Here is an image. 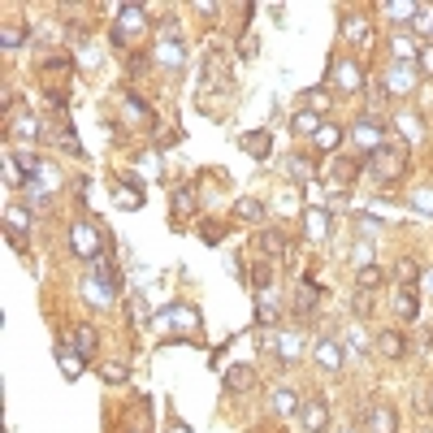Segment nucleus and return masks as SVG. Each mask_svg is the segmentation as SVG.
Here are the masks:
<instances>
[{
  "instance_id": "obj_9",
  "label": "nucleus",
  "mask_w": 433,
  "mask_h": 433,
  "mask_svg": "<svg viewBox=\"0 0 433 433\" xmlns=\"http://www.w3.org/2000/svg\"><path fill=\"white\" fill-rule=\"evenodd\" d=\"M364 429H368V433H399V416H395V407H386V403L368 407V412H364Z\"/></svg>"
},
{
  "instance_id": "obj_38",
  "label": "nucleus",
  "mask_w": 433,
  "mask_h": 433,
  "mask_svg": "<svg viewBox=\"0 0 433 433\" xmlns=\"http://www.w3.org/2000/svg\"><path fill=\"white\" fill-rule=\"evenodd\" d=\"M278 312H282V308H273V299H260V320H264V325H273Z\"/></svg>"
},
{
  "instance_id": "obj_24",
  "label": "nucleus",
  "mask_w": 433,
  "mask_h": 433,
  "mask_svg": "<svg viewBox=\"0 0 433 433\" xmlns=\"http://www.w3.org/2000/svg\"><path fill=\"white\" fill-rule=\"evenodd\" d=\"M0 43H5L9 52H14V48H22V43H26V26H22V22H9V26H0Z\"/></svg>"
},
{
  "instance_id": "obj_33",
  "label": "nucleus",
  "mask_w": 433,
  "mask_h": 433,
  "mask_svg": "<svg viewBox=\"0 0 433 433\" xmlns=\"http://www.w3.org/2000/svg\"><path fill=\"white\" fill-rule=\"evenodd\" d=\"M395 126L403 130V139H416V135H420V118H407V113H399V118H395Z\"/></svg>"
},
{
  "instance_id": "obj_16",
  "label": "nucleus",
  "mask_w": 433,
  "mask_h": 433,
  "mask_svg": "<svg viewBox=\"0 0 433 433\" xmlns=\"http://www.w3.org/2000/svg\"><path fill=\"white\" fill-rule=\"evenodd\" d=\"M338 143H343V130H338L334 122H325V126L316 130V139H312L316 152H338Z\"/></svg>"
},
{
  "instance_id": "obj_27",
  "label": "nucleus",
  "mask_w": 433,
  "mask_h": 433,
  "mask_svg": "<svg viewBox=\"0 0 433 433\" xmlns=\"http://www.w3.org/2000/svg\"><path fill=\"white\" fill-rule=\"evenodd\" d=\"M268 403H273V412H278V416H291V412H299V399H295L291 390H273V399H268Z\"/></svg>"
},
{
  "instance_id": "obj_31",
  "label": "nucleus",
  "mask_w": 433,
  "mask_h": 433,
  "mask_svg": "<svg viewBox=\"0 0 433 433\" xmlns=\"http://www.w3.org/2000/svg\"><path fill=\"white\" fill-rule=\"evenodd\" d=\"M5 178H9V187H22L31 174L22 169V160H18V156H9V160H5Z\"/></svg>"
},
{
  "instance_id": "obj_36",
  "label": "nucleus",
  "mask_w": 433,
  "mask_h": 433,
  "mask_svg": "<svg viewBox=\"0 0 433 433\" xmlns=\"http://www.w3.org/2000/svg\"><path fill=\"white\" fill-rule=\"evenodd\" d=\"M278 347H282V360H295V355H299V334H282Z\"/></svg>"
},
{
  "instance_id": "obj_15",
  "label": "nucleus",
  "mask_w": 433,
  "mask_h": 433,
  "mask_svg": "<svg viewBox=\"0 0 433 433\" xmlns=\"http://www.w3.org/2000/svg\"><path fill=\"white\" fill-rule=\"evenodd\" d=\"M320 126H325V122L312 113V108H303V113H295V118H291V130H295L299 139H316V130H320Z\"/></svg>"
},
{
  "instance_id": "obj_37",
  "label": "nucleus",
  "mask_w": 433,
  "mask_h": 433,
  "mask_svg": "<svg viewBox=\"0 0 433 433\" xmlns=\"http://www.w3.org/2000/svg\"><path fill=\"white\" fill-rule=\"evenodd\" d=\"M251 282H256V286L264 291L268 282H273V264H256V273H251Z\"/></svg>"
},
{
  "instance_id": "obj_34",
  "label": "nucleus",
  "mask_w": 433,
  "mask_h": 433,
  "mask_svg": "<svg viewBox=\"0 0 433 433\" xmlns=\"http://www.w3.org/2000/svg\"><path fill=\"white\" fill-rule=\"evenodd\" d=\"M118 204H122V208H139V204H143V191H135V187H122V191H118Z\"/></svg>"
},
{
  "instance_id": "obj_18",
  "label": "nucleus",
  "mask_w": 433,
  "mask_h": 433,
  "mask_svg": "<svg viewBox=\"0 0 433 433\" xmlns=\"http://www.w3.org/2000/svg\"><path fill=\"white\" fill-rule=\"evenodd\" d=\"M312 312H316V291H312L308 282H299V291H295V316L308 320Z\"/></svg>"
},
{
  "instance_id": "obj_1",
  "label": "nucleus",
  "mask_w": 433,
  "mask_h": 433,
  "mask_svg": "<svg viewBox=\"0 0 433 433\" xmlns=\"http://www.w3.org/2000/svg\"><path fill=\"white\" fill-rule=\"evenodd\" d=\"M416 83H420V66H412V61H390L382 70V91L390 100H407L416 91Z\"/></svg>"
},
{
  "instance_id": "obj_11",
  "label": "nucleus",
  "mask_w": 433,
  "mask_h": 433,
  "mask_svg": "<svg viewBox=\"0 0 433 433\" xmlns=\"http://www.w3.org/2000/svg\"><path fill=\"white\" fill-rule=\"evenodd\" d=\"M377 351H382L386 360H403L407 355V338L399 334V330H382V334H377V343H372Z\"/></svg>"
},
{
  "instance_id": "obj_23",
  "label": "nucleus",
  "mask_w": 433,
  "mask_h": 433,
  "mask_svg": "<svg viewBox=\"0 0 433 433\" xmlns=\"http://www.w3.org/2000/svg\"><path fill=\"white\" fill-rule=\"evenodd\" d=\"M395 268H399V273H395V278H399V286H403V291H416V282H420V264H412V260H399Z\"/></svg>"
},
{
  "instance_id": "obj_42",
  "label": "nucleus",
  "mask_w": 433,
  "mask_h": 433,
  "mask_svg": "<svg viewBox=\"0 0 433 433\" xmlns=\"http://www.w3.org/2000/svg\"><path fill=\"white\" fill-rule=\"evenodd\" d=\"M169 433H191V429H187V424H178V420H174V424H169Z\"/></svg>"
},
{
  "instance_id": "obj_28",
  "label": "nucleus",
  "mask_w": 433,
  "mask_h": 433,
  "mask_svg": "<svg viewBox=\"0 0 433 433\" xmlns=\"http://www.w3.org/2000/svg\"><path fill=\"white\" fill-rule=\"evenodd\" d=\"M251 382H256V372H251V368H243V364H239V368H230V377H226V386H230V390H247Z\"/></svg>"
},
{
  "instance_id": "obj_8",
  "label": "nucleus",
  "mask_w": 433,
  "mask_h": 433,
  "mask_svg": "<svg viewBox=\"0 0 433 433\" xmlns=\"http://www.w3.org/2000/svg\"><path fill=\"white\" fill-rule=\"evenodd\" d=\"M299 424H303L308 433H325V424H330V407H325V399L299 403Z\"/></svg>"
},
{
  "instance_id": "obj_7",
  "label": "nucleus",
  "mask_w": 433,
  "mask_h": 433,
  "mask_svg": "<svg viewBox=\"0 0 433 433\" xmlns=\"http://www.w3.org/2000/svg\"><path fill=\"white\" fill-rule=\"evenodd\" d=\"M5 221H9V243L22 251V247H26L22 234H31V212H26V204H9V208H5Z\"/></svg>"
},
{
  "instance_id": "obj_32",
  "label": "nucleus",
  "mask_w": 433,
  "mask_h": 433,
  "mask_svg": "<svg viewBox=\"0 0 433 433\" xmlns=\"http://www.w3.org/2000/svg\"><path fill=\"white\" fill-rule=\"evenodd\" d=\"M100 377H104L108 386H126V377H130V372H126L122 364H104V368H100Z\"/></svg>"
},
{
  "instance_id": "obj_14",
  "label": "nucleus",
  "mask_w": 433,
  "mask_h": 433,
  "mask_svg": "<svg viewBox=\"0 0 433 433\" xmlns=\"http://www.w3.org/2000/svg\"><path fill=\"white\" fill-rule=\"evenodd\" d=\"M364 165H368L364 156H338V160H334V182H355Z\"/></svg>"
},
{
  "instance_id": "obj_3",
  "label": "nucleus",
  "mask_w": 433,
  "mask_h": 433,
  "mask_svg": "<svg viewBox=\"0 0 433 433\" xmlns=\"http://www.w3.org/2000/svg\"><path fill=\"white\" fill-rule=\"evenodd\" d=\"M104 247H108V230L100 234V230H95V226H87V221L70 226V251H74V256H83V260H100V256H104Z\"/></svg>"
},
{
  "instance_id": "obj_26",
  "label": "nucleus",
  "mask_w": 433,
  "mask_h": 433,
  "mask_svg": "<svg viewBox=\"0 0 433 433\" xmlns=\"http://www.w3.org/2000/svg\"><path fill=\"white\" fill-rule=\"evenodd\" d=\"M195 212V191L191 187H178V199H174V216L182 221V216H191Z\"/></svg>"
},
{
  "instance_id": "obj_4",
  "label": "nucleus",
  "mask_w": 433,
  "mask_h": 433,
  "mask_svg": "<svg viewBox=\"0 0 433 433\" xmlns=\"http://www.w3.org/2000/svg\"><path fill=\"white\" fill-rule=\"evenodd\" d=\"M312 360L330 372V377H343V368H347V347H343V338H312Z\"/></svg>"
},
{
  "instance_id": "obj_5",
  "label": "nucleus",
  "mask_w": 433,
  "mask_h": 433,
  "mask_svg": "<svg viewBox=\"0 0 433 433\" xmlns=\"http://www.w3.org/2000/svg\"><path fill=\"white\" fill-rule=\"evenodd\" d=\"M147 31V14L139 9V5H122L118 9V22H113V43H130V39H139Z\"/></svg>"
},
{
  "instance_id": "obj_21",
  "label": "nucleus",
  "mask_w": 433,
  "mask_h": 433,
  "mask_svg": "<svg viewBox=\"0 0 433 433\" xmlns=\"http://www.w3.org/2000/svg\"><path fill=\"white\" fill-rule=\"evenodd\" d=\"M57 364H61V372L70 377V382L83 372V355H78V351H70V347H57Z\"/></svg>"
},
{
  "instance_id": "obj_35",
  "label": "nucleus",
  "mask_w": 433,
  "mask_h": 433,
  "mask_svg": "<svg viewBox=\"0 0 433 433\" xmlns=\"http://www.w3.org/2000/svg\"><path fill=\"white\" fill-rule=\"evenodd\" d=\"M312 169H316V165H308V156H291V178H299V182H303Z\"/></svg>"
},
{
  "instance_id": "obj_41",
  "label": "nucleus",
  "mask_w": 433,
  "mask_h": 433,
  "mask_svg": "<svg viewBox=\"0 0 433 433\" xmlns=\"http://www.w3.org/2000/svg\"><path fill=\"white\" fill-rule=\"evenodd\" d=\"M368 312H372V303H368V295H360L355 299V316H368Z\"/></svg>"
},
{
  "instance_id": "obj_12",
  "label": "nucleus",
  "mask_w": 433,
  "mask_h": 433,
  "mask_svg": "<svg viewBox=\"0 0 433 433\" xmlns=\"http://www.w3.org/2000/svg\"><path fill=\"white\" fill-rule=\"evenodd\" d=\"M420 48H424V43H420V39H412V35H395V39H390L395 61H412V66H416V61H420Z\"/></svg>"
},
{
  "instance_id": "obj_6",
  "label": "nucleus",
  "mask_w": 433,
  "mask_h": 433,
  "mask_svg": "<svg viewBox=\"0 0 433 433\" xmlns=\"http://www.w3.org/2000/svg\"><path fill=\"white\" fill-rule=\"evenodd\" d=\"M330 87H338V91H351V95H355V91H364V70H360L355 61H343V57H338V61L330 66Z\"/></svg>"
},
{
  "instance_id": "obj_22",
  "label": "nucleus",
  "mask_w": 433,
  "mask_h": 433,
  "mask_svg": "<svg viewBox=\"0 0 433 433\" xmlns=\"http://www.w3.org/2000/svg\"><path fill=\"white\" fill-rule=\"evenodd\" d=\"M382 18H390V22H407V26H416V18H420V9H416V5H382Z\"/></svg>"
},
{
  "instance_id": "obj_39",
  "label": "nucleus",
  "mask_w": 433,
  "mask_h": 433,
  "mask_svg": "<svg viewBox=\"0 0 433 433\" xmlns=\"http://www.w3.org/2000/svg\"><path fill=\"white\" fill-rule=\"evenodd\" d=\"M416 66H420V74H433V43L420 48V61H416Z\"/></svg>"
},
{
  "instance_id": "obj_13",
  "label": "nucleus",
  "mask_w": 433,
  "mask_h": 433,
  "mask_svg": "<svg viewBox=\"0 0 433 433\" xmlns=\"http://www.w3.org/2000/svg\"><path fill=\"white\" fill-rule=\"evenodd\" d=\"M70 343H74V351H78L83 360H91V355H95V347H100V334L91 330V325H78V330L70 334Z\"/></svg>"
},
{
  "instance_id": "obj_30",
  "label": "nucleus",
  "mask_w": 433,
  "mask_h": 433,
  "mask_svg": "<svg viewBox=\"0 0 433 433\" xmlns=\"http://www.w3.org/2000/svg\"><path fill=\"white\" fill-rule=\"evenodd\" d=\"M243 147H247L251 156H268V130H256V135H247V139H243Z\"/></svg>"
},
{
  "instance_id": "obj_19",
  "label": "nucleus",
  "mask_w": 433,
  "mask_h": 433,
  "mask_svg": "<svg viewBox=\"0 0 433 433\" xmlns=\"http://www.w3.org/2000/svg\"><path fill=\"white\" fill-rule=\"evenodd\" d=\"M395 312H399L403 320H416V316H420V303H416V291H403V286H399V291H395Z\"/></svg>"
},
{
  "instance_id": "obj_2",
  "label": "nucleus",
  "mask_w": 433,
  "mask_h": 433,
  "mask_svg": "<svg viewBox=\"0 0 433 433\" xmlns=\"http://www.w3.org/2000/svg\"><path fill=\"white\" fill-rule=\"evenodd\" d=\"M368 165H372L377 178H403V169H407V139H390L377 156H368Z\"/></svg>"
},
{
  "instance_id": "obj_10",
  "label": "nucleus",
  "mask_w": 433,
  "mask_h": 433,
  "mask_svg": "<svg viewBox=\"0 0 433 433\" xmlns=\"http://www.w3.org/2000/svg\"><path fill=\"white\" fill-rule=\"evenodd\" d=\"M386 278H390V273H386L382 264H360V268H355V286H360V295L382 291V286H386Z\"/></svg>"
},
{
  "instance_id": "obj_25",
  "label": "nucleus",
  "mask_w": 433,
  "mask_h": 433,
  "mask_svg": "<svg viewBox=\"0 0 433 433\" xmlns=\"http://www.w3.org/2000/svg\"><path fill=\"white\" fill-rule=\"evenodd\" d=\"M18 143H26V139H39V122L35 118H14V130H9Z\"/></svg>"
},
{
  "instance_id": "obj_17",
  "label": "nucleus",
  "mask_w": 433,
  "mask_h": 433,
  "mask_svg": "<svg viewBox=\"0 0 433 433\" xmlns=\"http://www.w3.org/2000/svg\"><path fill=\"white\" fill-rule=\"evenodd\" d=\"M303 226H308V239H325V234H330V212H325V208H308Z\"/></svg>"
},
{
  "instance_id": "obj_40",
  "label": "nucleus",
  "mask_w": 433,
  "mask_h": 433,
  "mask_svg": "<svg viewBox=\"0 0 433 433\" xmlns=\"http://www.w3.org/2000/svg\"><path fill=\"white\" fill-rule=\"evenodd\" d=\"M347 35H351V39H368V22H360V18H355V22L347 26Z\"/></svg>"
},
{
  "instance_id": "obj_20",
  "label": "nucleus",
  "mask_w": 433,
  "mask_h": 433,
  "mask_svg": "<svg viewBox=\"0 0 433 433\" xmlns=\"http://www.w3.org/2000/svg\"><path fill=\"white\" fill-rule=\"evenodd\" d=\"M156 57H160V66H174V70H178V66H182V43L165 35V39H160V48H156Z\"/></svg>"
},
{
  "instance_id": "obj_29",
  "label": "nucleus",
  "mask_w": 433,
  "mask_h": 433,
  "mask_svg": "<svg viewBox=\"0 0 433 433\" xmlns=\"http://www.w3.org/2000/svg\"><path fill=\"white\" fill-rule=\"evenodd\" d=\"M234 216H243V221H260V216H264V204H256V199H239V204H234Z\"/></svg>"
}]
</instances>
